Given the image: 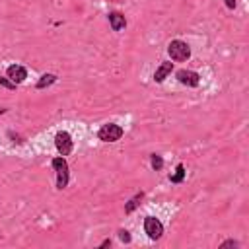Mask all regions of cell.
Listing matches in <instances>:
<instances>
[{
	"instance_id": "6da1fadb",
	"label": "cell",
	"mask_w": 249,
	"mask_h": 249,
	"mask_svg": "<svg viewBox=\"0 0 249 249\" xmlns=\"http://www.w3.org/2000/svg\"><path fill=\"white\" fill-rule=\"evenodd\" d=\"M51 165H53V169L56 171V189H58V191L66 189V185H68V181H70V167H68V161L64 160V156L54 158V160L51 161Z\"/></svg>"
},
{
	"instance_id": "7a4b0ae2",
	"label": "cell",
	"mask_w": 249,
	"mask_h": 249,
	"mask_svg": "<svg viewBox=\"0 0 249 249\" xmlns=\"http://www.w3.org/2000/svg\"><path fill=\"white\" fill-rule=\"evenodd\" d=\"M167 54L171 56V60L183 62V60H189L191 58V47L185 41H181V39H173L167 45Z\"/></svg>"
},
{
	"instance_id": "3957f363",
	"label": "cell",
	"mask_w": 249,
	"mask_h": 249,
	"mask_svg": "<svg viewBox=\"0 0 249 249\" xmlns=\"http://www.w3.org/2000/svg\"><path fill=\"white\" fill-rule=\"evenodd\" d=\"M123 134H124V130H123V126H119L117 123H105V124H101V128L97 130V138H99L101 142H117V140L123 138Z\"/></svg>"
},
{
	"instance_id": "277c9868",
	"label": "cell",
	"mask_w": 249,
	"mask_h": 249,
	"mask_svg": "<svg viewBox=\"0 0 249 249\" xmlns=\"http://www.w3.org/2000/svg\"><path fill=\"white\" fill-rule=\"evenodd\" d=\"M144 231L150 239H160L163 235V224L156 218V216H146L144 218Z\"/></svg>"
},
{
	"instance_id": "5b68a950",
	"label": "cell",
	"mask_w": 249,
	"mask_h": 249,
	"mask_svg": "<svg viewBox=\"0 0 249 249\" xmlns=\"http://www.w3.org/2000/svg\"><path fill=\"white\" fill-rule=\"evenodd\" d=\"M54 146H56V152L60 156H68L72 152V148H74V140L66 130H60L54 136Z\"/></svg>"
},
{
	"instance_id": "8992f818",
	"label": "cell",
	"mask_w": 249,
	"mask_h": 249,
	"mask_svg": "<svg viewBox=\"0 0 249 249\" xmlns=\"http://www.w3.org/2000/svg\"><path fill=\"white\" fill-rule=\"evenodd\" d=\"M175 78L179 80V84L187 86V88H196L200 84V76L193 70H187V68H181L175 72Z\"/></svg>"
},
{
	"instance_id": "52a82bcc",
	"label": "cell",
	"mask_w": 249,
	"mask_h": 249,
	"mask_svg": "<svg viewBox=\"0 0 249 249\" xmlns=\"http://www.w3.org/2000/svg\"><path fill=\"white\" fill-rule=\"evenodd\" d=\"M6 76H8L14 84H21V82H25V78H27V68L21 66V64H12V66H8Z\"/></svg>"
},
{
	"instance_id": "ba28073f",
	"label": "cell",
	"mask_w": 249,
	"mask_h": 249,
	"mask_svg": "<svg viewBox=\"0 0 249 249\" xmlns=\"http://www.w3.org/2000/svg\"><path fill=\"white\" fill-rule=\"evenodd\" d=\"M171 70H173V62H171V60H163V62L156 68V72H154V82H156V84H161V82L171 74Z\"/></svg>"
},
{
	"instance_id": "9c48e42d",
	"label": "cell",
	"mask_w": 249,
	"mask_h": 249,
	"mask_svg": "<svg viewBox=\"0 0 249 249\" xmlns=\"http://www.w3.org/2000/svg\"><path fill=\"white\" fill-rule=\"evenodd\" d=\"M109 25L113 31H121L126 27V18L121 14V12H111L109 14Z\"/></svg>"
},
{
	"instance_id": "30bf717a",
	"label": "cell",
	"mask_w": 249,
	"mask_h": 249,
	"mask_svg": "<svg viewBox=\"0 0 249 249\" xmlns=\"http://www.w3.org/2000/svg\"><path fill=\"white\" fill-rule=\"evenodd\" d=\"M142 198H144V193L140 191V193H136L126 204H124V214H130V212H134L138 206H140V202H142Z\"/></svg>"
},
{
	"instance_id": "8fae6325",
	"label": "cell",
	"mask_w": 249,
	"mask_h": 249,
	"mask_svg": "<svg viewBox=\"0 0 249 249\" xmlns=\"http://www.w3.org/2000/svg\"><path fill=\"white\" fill-rule=\"evenodd\" d=\"M56 82V76L54 74H43L39 80H37V84H35V88L37 89H45V88H49V86H53Z\"/></svg>"
},
{
	"instance_id": "7c38bea8",
	"label": "cell",
	"mask_w": 249,
	"mask_h": 249,
	"mask_svg": "<svg viewBox=\"0 0 249 249\" xmlns=\"http://www.w3.org/2000/svg\"><path fill=\"white\" fill-rule=\"evenodd\" d=\"M185 175H187L185 165H183V163H177L175 173H173V175H169V181H171V183H183V181H185Z\"/></svg>"
},
{
	"instance_id": "4fadbf2b",
	"label": "cell",
	"mask_w": 249,
	"mask_h": 249,
	"mask_svg": "<svg viewBox=\"0 0 249 249\" xmlns=\"http://www.w3.org/2000/svg\"><path fill=\"white\" fill-rule=\"evenodd\" d=\"M150 163H152V167H154L156 171H160V169L163 167V160H161V156H158V154H152V156H150Z\"/></svg>"
},
{
	"instance_id": "5bb4252c",
	"label": "cell",
	"mask_w": 249,
	"mask_h": 249,
	"mask_svg": "<svg viewBox=\"0 0 249 249\" xmlns=\"http://www.w3.org/2000/svg\"><path fill=\"white\" fill-rule=\"evenodd\" d=\"M0 86H2V88H6V89H16V86H18V84H14L8 76H0Z\"/></svg>"
},
{
	"instance_id": "9a60e30c",
	"label": "cell",
	"mask_w": 249,
	"mask_h": 249,
	"mask_svg": "<svg viewBox=\"0 0 249 249\" xmlns=\"http://www.w3.org/2000/svg\"><path fill=\"white\" fill-rule=\"evenodd\" d=\"M117 233H119V239H121L123 243H130L132 237H130V231H128V230H119Z\"/></svg>"
},
{
	"instance_id": "2e32d148",
	"label": "cell",
	"mask_w": 249,
	"mask_h": 249,
	"mask_svg": "<svg viewBox=\"0 0 249 249\" xmlns=\"http://www.w3.org/2000/svg\"><path fill=\"white\" fill-rule=\"evenodd\" d=\"M226 247H239V241H235V239H226V241L220 243V249H226Z\"/></svg>"
},
{
	"instance_id": "e0dca14e",
	"label": "cell",
	"mask_w": 249,
	"mask_h": 249,
	"mask_svg": "<svg viewBox=\"0 0 249 249\" xmlns=\"http://www.w3.org/2000/svg\"><path fill=\"white\" fill-rule=\"evenodd\" d=\"M8 136H10V138H14V142H18V144H21V142H23V138H21V136H18V134H14V132H8Z\"/></svg>"
},
{
	"instance_id": "ac0fdd59",
	"label": "cell",
	"mask_w": 249,
	"mask_h": 249,
	"mask_svg": "<svg viewBox=\"0 0 249 249\" xmlns=\"http://www.w3.org/2000/svg\"><path fill=\"white\" fill-rule=\"evenodd\" d=\"M109 245H111V239L107 237V239H103V241H101V245H99V249H105V247H109Z\"/></svg>"
},
{
	"instance_id": "d6986e66",
	"label": "cell",
	"mask_w": 249,
	"mask_h": 249,
	"mask_svg": "<svg viewBox=\"0 0 249 249\" xmlns=\"http://www.w3.org/2000/svg\"><path fill=\"white\" fill-rule=\"evenodd\" d=\"M224 2H226V6H228L230 10H233V8H235V0H224Z\"/></svg>"
},
{
	"instance_id": "ffe728a7",
	"label": "cell",
	"mask_w": 249,
	"mask_h": 249,
	"mask_svg": "<svg viewBox=\"0 0 249 249\" xmlns=\"http://www.w3.org/2000/svg\"><path fill=\"white\" fill-rule=\"evenodd\" d=\"M6 111H8V109H6V107H0V115H4V113H6Z\"/></svg>"
}]
</instances>
